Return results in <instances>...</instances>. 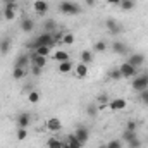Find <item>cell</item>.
<instances>
[{"mask_svg":"<svg viewBox=\"0 0 148 148\" xmlns=\"http://www.w3.org/2000/svg\"><path fill=\"white\" fill-rule=\"evenodd\" d=\"M53 45H55L53 33H47V31H43V33H41V35H38L33 41H29V43H28V48L35 52L38 47H50V48H52Z\"/></svg>","mask_w":148,"mask_h":148,"instance_id":"1","label":"cell"},{"mask_svg":"<svg viewBox=\"0 0 148 148\" xmlns=\"http://www.w3.org/2000/svg\"><path fill=\"white\" fill-rule=\"evenodd\" d=\"M59 10L66 16H77L81 12V7L76 3V2H71V0H62L59 3Z\"/></svg>","mask_w":148,"mask_h":148,"instance_id":"2","label":"cell"},{"mask_svg":"<svg viewBox=\"0 0 148 148\" xmlns=\"http://www.w3.org/2000/svg\"><path fill=\"white\" fill-rule=\"evenodd\" d=\"M131 86H133V90H134V91H138V93H140V91H143V90H147V88H148V73L134 76V77H133Z\"/></svg>","mask_w":148,"mask_h":148,"instance_id":"3","label":"cell"},{"mask_svg":"<svg viewBox=\"0 0 148 148\" xmlns=\"http://www.w3.org/2000/svg\"><path fill=\"white\" fill-rule=\"evenodd\" d=\"M119 71L122 74V77H134V76H138V69L133 67L129 62H122L119 66Z\"/></svg>","mask_w":148,"mask_h":148,"instance_id":"4","label":"cell"},{"mask_svg":"<svg viewBox=\"0 0 148 148\" xmlns=\"http://www.w3.org/2000/svg\"><path fill=\"white\" fill-rule=\"evenodd\" d=\"M45 127H47L48 131H52V133H57V131L62 129V121H60L59 117H50V119H47Z\"/></svg>","mask_w":148,"mask_h":148,"instance_id":"5","label":"cell"},{"mask_svg":"<svg viewBox=\"0 0 148 148\" xmlns=\"http://www.w3.org/2000/svg\"><path fill=\"white\" fill-rule=\"evenodd\" d=\"M48 9H50V5H48V2H45V0H35V2H33V10L36 12L38 16H47Z\"/></svg>","mask_w":148,"mask_h":148,"instance_id":"6","label":"cell"},{"mask_svg":"<svg viewBox=\"0 0 148 148\" xmlns=\"http://www.w3.org/2000/svg\"><path fill=\"white\" fill-rule=\"evenodd\" d=\"M126 62H129L133 67H141L143 64H145V55L143 53H129V57H127V60Z\"/></svg>","mask_w":148,"mask_h":148,"instance_id":"7","label":"cell"},{"mask_svg":"<svg viewBox=\"0 0 148 148\" xmlns=\"http://www.w3.org/2000/svg\"><path fill=\"white\" fill-rule=\"evenodd\" d=\"M105 28H107V31L110 33V35H119L121 33V24L115 21V19H112V17H107L105 19Z\"/></svg>","mask_w":148,"mask_h":148,"instance_id":"8","label":"cell"},{"mask_svg":"<svg viewBox=\"0 0 148 148\" xmlns=\"http://www.w3.org/2000/svg\"><path fill=\"white\" fill-rule=\"evenodd\" d=\"M19 28H21L23 33H33V29H35V21H33L31 17H23V19L19 21Z\"/></svg>","mask_w":148,"mask_h":148,"instance_id":"9","label":"cell"},{"mask_svg":"<svg viewBox=\"0 0 148 148\" xmlns=\"http://www.w3.org/2000/svg\"><path fill=\"white\" fill-rule=\"evenodd\" d=\"M74 134H76V138H77L83 145L90 140V131H88V127H84V126H77V127L74 129Z\"/></svg>","mask_w":148,"mask_h":148,"instance_id":"10","label":"cell"},{"mask_svg":"<svg viewBox=\"0 0 148 148\" xmlns=\"http://www.w3.org/2000/svg\"><path fill=\"white\" fill-rule=\"evenodd\" d=\"M107 105H109V109H110V110L117 112V110H124V109L127 107V102H126L124 98H112Z\"/></svg>","mask_w":148,"mask_h":148,"instance_id":"11","label":"cell"},{"mask_svg":"<svg viewBox=\"0 0 148 148\" xmlns=\"http://www.w3.org/2000/svg\"><path fill=\"white\" fill-rule=\"evenodd\" d=\"M112 50H114V53H117V55H127L129 53V47L124 43V41H114L112 43Z\"/></svg>","mask_w":148,"mask_h":148,"instance_id":"12","label":"cell"},{"mask_svg":"<svg viewBox=\"0 0 148 148\" xmlns=\"http://www.w3.org/2000/svg\"><path fill=\"white\" fill-rule=\"evenodd\" d=\"M29 60H31V66H36V67H45L47 66V57H41V55H38L36 52H31V55H29Z\"/></svg>","mask_w":148,"mask_h":148,"instance_id":"13","label":"cell"},{"mask_svg":"<svg viewBox=\"0 0 148 148\" xmlns=\"http://www.w3.org/2000/svg\"><path fill=\"white\" fill-rule=\"evenodd\" d=\"M16 121H17V127H24V129H26V127L31 124V115H29L28 112H23V114L17 115Z\"/></svg>","mask_w":148,"mask_h":148,"instance_id":"14","label":"cell"},{"mask_svg":"<svg viewBox=\"0 0 148 148\" xmlns=\"http://www.w3.org/2000/svg\"><path fill=\"white\" fill-rule=\"evenodd\" d=\"M73 71H74V74H76L77 77H86V76L90 74V69H88V66H86V64H83V62L76 64Z\"/></svg>","mask_w":148,"mask_h":148,"instance_id":"15","label":"cell"},{"mask_svg":"<svg viewBox=\"0 0 148 148\" xmlns=\"http://www.w3.org/2000/svg\"><path fill=\"white\" fill-rule=\"evenodd\" d=\"M28 64H31V60H29V55H26V53H21V55L16 59V62H14V67H23V69H26V67H28Z\"/></svg>","mask_w":148,"mask_h":148,"instance_id":"16","label":"cell"},{"mask_svg":"<svg viewBox=\"0 0 148 148\" xmlns=\"http://www.w3.org/2000/svg\"><path fill=\"white\" fill-rule=\"evenodd\" d=\"M10 45H12L10 38H9V36H3L2 40H0V53H2V55L9 53V50H10Z\"/></svg>","mask_w":148,"mask_h":148,"instance_id":"17","label":"cell"},{"mask_svg":"<svg viewBox=\"0 0 148 148\" xmlns=\"http://www.w3.org/2000/svg\"><path fill=\"white\" fill-rule=\"evenodd\" d=\"M79 60L83 62V64H91L93 62V52L91 50H83L81 53H79Z\"/></svg>","mask_w":148,"mask_h":148,"instance_id":"18","label":"cell"},{"mask_svg":"<svg viewBox=\"0 0 148 148\" xmlns=\"http://www.w3.org/2000/svg\"><path fill=\"white\" fill-rule=\"evenodd\" d=\"M74 69L73 62L71 60H64V62H59V73L60 74H69Z\"/></svg>","mask_w":148,"mask_h":148,"instance_id":"19","label":"cell"},{"mask_svg":"<svg viewBox=\"0 0 148 148\" xmlns=\"http://www.w3.org/2000/svg\"><path fill=\"white\" fill-rule=\"evenodd\" d=\"M43 29H45L47 33H55V31H57V23H55L53 19H45V21H43Z\"/></svg>","mask_w":148,"mask_h":148,"instance_id":"20","label":"cell"},{"mask_svg":"<svg viewBox=\"0 0 148 148\" xmlns=\"http://www.w3.org/2000/svg\"><path fill=\"white\" fill-rule=\"evenodd\" d=\"M16 16H17V10H14V9H7V7H3V12H2V17H3L5 21H14V19H16Z\"/></svg>","mask_w":148,"mask_h":148,"instance_id":"21","label":"cell"},{"mask_svg":"<svg viewBox=\"0 0 148 148\" xmlns=\"http://www.w3.org/2000/svg\"><path fill=\"white\" fill-rule=\"evenodd\" d=\"M66 143H67L71 148H83V143L76 138V134H69L67 140H66Z\"/></svg>","mask_w":148,"mask_h":148,"instance_id":"22","label":"cell"},{"mask_svg":"<svg viewBox=\"0 0 148 148\" xmlns=\"http://www.w3.org/2000/svg\"><path fill=\"white\" fill-rule=\"evenodd\" d=\"M62 145H64V141L59 140V138H55V136H52V138L47 140V147L48 148H62Z\"/></svg>","mask_w":148,"mask_h":148,"instance_id":"23","label":"cell"},{"mask_svg":"<svg viewBox=\"0 0 148 148\" xmlns=\"http://www.w3.org/2000/svg\"><path fill=\"white\" fill-rule=\"evenodd\" d=\"M12 77H14V79H24V77H26V69H23V67H14Z\"/></svg>","mask_w":148,"mask_h":148,"instance_id":"24","label":"cell"},{"mask_svg":"<svg viewBox=\"0 0 148 148\" xmlns=\"http://www.w3.org/2000/svg\"><path fill=\"white\" fill-rule=\"evenodd\" d=\"M53 59H55V60H59V62H64V60H69V53H67V52H64V50H59V52H55V53H53Z\"/></svg>","mask_w":148,"mask_h":148,"instance_id":"25","label":"cell"},{"mask_svg":"<svg viewBox=\"0 0 148 148\" xmlns=\"http://www.w3.org/2000/svg\"><path fill=\"white\" fill-rule=\"evenodd\" d=\"M134 138H138V134H136V131H124L122 133V141L124 143H127V141H131V140H134Z\"/></svg>","mask_w":148,"mask_h":148,"instance_id":"26","label":"cell"},{"mask_svg":"<svg viewBox=\"0 0 148 148\" xmlns=\"http://www.w3.org/2000/svg\"><path fill=\"white\" fill-rule=\"evenodd\" d=\"M119 7H121L122 10H133V9H134V2H133V0H121Z\"/></svg>","mask_w":148,"mask_h":148,"instance_id":"27","label":"cell"},{"mask_svg":"<svg viewBox=\"0 0 148 148\" xmlns=\"http://www.w3.org/2000/svg\"><path fill=\"white\" fill-rule=\"evenodd\" d=\"M35 52H36L38 55H41V57H47V59H48V57H50L52 48H50V47H38Z\"/></svg>","mask_w":148,"mask_h":148,"instance_id":"28","label":"cell"},{"mask_svg":"<svg viewBox=\"0 0 148 148\" xmlns=\"http://www.w3.org/2000/svg\"><path fill=\"white\" fill-rule=\"evenodd\" d=\"M86 114H88L90 117H97V114H98V105H97V103H90V105L86 107Z\"/></svg>","mask_w":148,"mask_h":148,"instance_id":"29","label":"cell"},{"mask_svg":"<svg viewBox=\"0 0 148 148\" xmlns=\"http://www.w3.org/2000/svg\"><path fill=\"white\" fill-rule=\"evenodd\" d=\"M74 33H64V36H62V43L64 45H74Z\"/></svg>","mask_w":148,"mask_h":148,"instance_id":"30","label":"cell"},{"mask_svg":"<svg viewBox=\"0 0 148 148\" xmlns=\"http://www.w3.org/2000/svg\"><path fill=\"white\" fill-rule=\"evenodd\" d=\"M16 138H17L19 141H23V140H26V138H28V131H26L24 127H17V133H16Z\"/></svg>","mask_w":148,"mask_h":148,"instance_id":"31","label":"cell"},{"mask_svg":"<svg viewBox=\"0 0 148 148\" xmlns=\"http://www.w3.org/2000/svg\"><path fill=\"white\" fill-rule=\"evenodd\" d=\"M126 145H127V148H141V147H143V143H141V140H140V138H134V140L127 141Z\"/></svg>","mask_w":148,"mask_h":148,"instance_id":"32","label":"cell"},{"mask_svg":"<svg viewBox=\"0 0 148 148\" xmlns=\"http://www.w3.org/2000/svg\"><path fill=\"white\" fill-rule=\"evenodd\" d=\"M138 95H140V97H138V98H140V102H141L143 105H147V107H148V88H147V90H143V91H140Z\"/></svg>","mask_w":148,"mask_h":148,"instance_id":"33","label":"cell"},{"mask_svg":"<svg viewBox=\"0 0 148 148\" xmlns=\"http://www.w3.org/2000/svg\"><path fill=\"white\" fill-rule=\"evenodd\" d=\"M109 77H110V79H115V81L122 79V74H121V71H119V67H117V69H112V71H109Z\"/></svg>","mask_w":148,"mask_h":148,"instance_id":"34","label":"cell"},{"mask_svg":"<svg viewBox=\"0 0 148 148\" xmlns=\"http://www.w3.org/2000/svg\"><path fill=\"white\" fill-rule=\"evenodd\" d=\"M93 50H95V52H105V50H107V43H105V41H97V43L93 45Z\"/></svg>","mask_w":148,"mask_h":148,"instance_id":"35","label":"cell"},{"mask_svg":"<svg viewBox=\"0 0 148 148\" xmlns=\"http://www.w3.org/2000/svg\"><path fill=\"white\" fill-rule=\"evenodd\" d=\"M28 100H29L31 103H38V102H40V93H38V91H35V90H33V91H29Z\"/></svg>","mask_w":148,"mask_h":148,"instance_id":"36","label":"cell"},{"mask_svg":"<svg viewBox=\"0 0 148 148\" xmlns=\"http://www.w3.org/2000/svg\"><path fill=\"white\" fill-rule=\"evenodd\" d=\"M105 148H122V141H121V140H110V141L105 145Z\"/></svg>","mask_w":148,"mask_h":148,"instance_id":"37","label":"cell"},{"mask_svg":"<svg viewBox=\"0 0 148 148\" xmlns=\"http://www.w3.org/2000/svg\"><path fill=\"white\" fill-rule=\"evenodd\" d=\"M97 102H100V103L103 105V103H109V102H110V98H109V95H107V93H100V95H98V98H97Z\"/></svg>","mask_w":148,"mask_h":148,"instance_id":"38","label":"cell"},{"mask_svg":"<svg viewBox=\"0 0 148 148\" xmlns=\"http://www.w3.org/2000/svg\"><path fill=\"white\" fill-rule=\"evenodd\" d=\"M126 129H127V131H136V129H138V122H136V121H127Z\"/></svg>","mask_w":148,"mask_h":148,"instance_id":"39","label":"cell"},{"mask_svg":"<svg viewBox=\"0 0 148 148\" xmlns=\"http://www.w3.org/2000/svg\"><path fill=\"white\" fill-rule=\"evenodd\" d=\"M31 74H33V76H40V74H41V67L31 66Z\"/></svg>","mask_w":148,"mask_h":148,"instance_id":"40","label":"cell"},{"mask_svg":"<svg viewBox=\"0 0 148 148\" xmlns=\"http://www.w3.org/2000/svg\"><path fill=\"white\" fill-rule=\"evenodd\" d=\"M84 3H86L88 7H95V3H97V0H84Z\"/></svg>","mask_w":148,"mask_h":148,"instance_id":"41","label":"cell"},{"mask_svg":"<svg viewBox=\"0 0 148 148\" xmlns=\"http://www.w3.org/2000/svg\"><path fill=\"white\" fill-rule=\"evenodd\" d=\"M107 3H110V5H119L121 3V0H105Z\"/></svg>","mask_w":148,"mask_h":148,"instance_id":"42","label":"cell"},{"mask_svg":"<svg viewBox=\"0 0 148 148\" xmlns=\"http://www.w3.org/2000/svg\"><path fill=\"white\" fill-rule=\"evenodd\" d=\"M2 2H3V5H5V3H14V2H17V0H2Z\"/></svg>","mask_w":148,"mask_h":148,"instance_id":"43","label":"cell"},{"mask_svg":"<svg viewBox=\"0 0 148 148\" xmlns=\"http://www.w3.org/2000/svg\"><path fill=\"white\" fill-rule=\"evenodd\" d=\"M62 148H71V147H69V145H67V143L64 141V145H62Z\"/></svg>","mask_w":148,"mask_h":148,"instance_id":"44","label":"cell"},{"mask_svg":"<svg viewBox=\"0 0 148 148\" xmlns=\"http://www.w3.org/2000/svg\"><path fill=\"white\" fill-rule=\"evenodd\" d=\"M98 148H105V147H98Z\"/></svg>","mask_w":148,"mask_h":148,"instance_id":"45","label":"cell"},{"mask_svg":"<svg viewBox=\"0 0 148 148\" xmlns=\"http://www.w3.org/2000/svg\"><path fill=\"white\" fill-rule=\"evenodd\" d=\"M0 17H2V14H0Z\"/></svg>","mask_w":148,"mask_h":148,"instance_id":"46","label":"cell"}]
</instances>
